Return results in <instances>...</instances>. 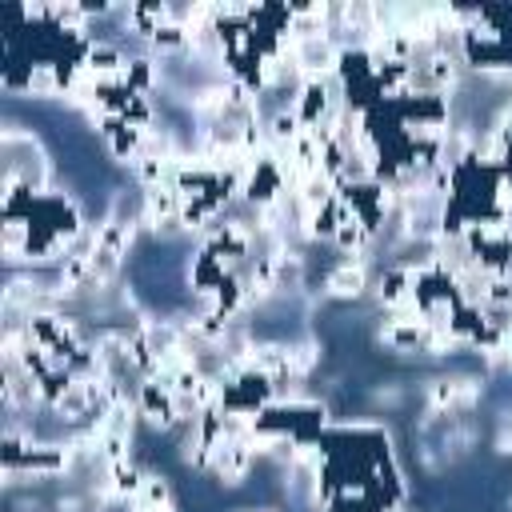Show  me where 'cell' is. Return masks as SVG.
<instances>
[{"label":"cell","instance_id":"6da1fadb","mask_svg":"<svg viewBox=\"0 0 512 512\" xmlns=\"http://www.w3.org/2000/svg\"><path fill=\"white\" fill-rule=\"evenodd\" d=\"M420 396H424V416H468V412H476V404L484 396V376L448 368V372L428 376Z\"/></svg>","mask_w":512,"mask_h":512},{"label":"cell","instance_id":"7a4b0ae2","mask_svg":"<svg viewBox=\"0 0 512 512\" xmlns=\"http://www.w3.org/2000/svg\"><path fill=\"white\" fill-rule=\"evenodd\" d=\"M252 464H256V448L248 440V424H232L228 420V432L208 448L204 472H212L224 488H236V484H244V476L252 472Z\"/></svg>","mask_w":512,"mask_h":512},{"label":"cell","instance_id":"3957f363","mask_svg":"<svg viewBox=\"0 0 512 512\" xmlns=\"http://www.w3.org/2000/svg\"><path fill=\"white\" fill-rule=\"evenodd\" d=\"M372 276H376V260L368 256H340L324 268L320 276V296L336 300V304H352L364 300L372 292Z\"/></svg>","mask_w":512,"mask_h":512},{"label":"cell","instance_id":"277c9868","mask_svg":"<svg viewBox=\"0 0 512 512\" xmlns=\"http://www.w3.org/2000/svg\"><path fill=\"white\" fill-rule=\"evenodd\" d=\"M136 408H140V424L148 432H180V424H184L180 396L172 392V384L164 376L136 380Z\"/></svg>","mask_w":512,"mask_h":512},{"label":"cell","instance_id":"5b68a950","mask_svg":"<svg viewBox=\"0 0 512 512\" xmlns=\"http://www.w3.org/2000/svg\"><path fill=\"white\" fill-rule=\"evenodd\" d=\"M340 40L332 32H312V36H292V60L300 80H336L340 68Z\"/></svg>","mask_w":512,"mask_h":512},{"label":"cell","instance_id":"8992f818","mask_svg":"<svg viewBox=\"0 0 512 512\" xmlns=\"http://www.w3.org/2000/svg\"><path fill=\"white\" fill-rule=\"evenodd\" d=\"M124 512H180V504H176V492H172V480H168L164 472L148 468L140 496H136V500L124 508Z\"/></svg>","mask_w":512,"mask_h":512},{"label":"cell","instance_id":"52a82bcc","mask_svg":"<svg viewBox=\"0 0 512 512\" xmlns=\"http://www.w3.org/2000/svg\"><path fill=\"white\" fill-rule=\"evenodd\" d=\"M492 444H496V452H500V456H512V412H504V416H500Z\"/></svg>","mask_w":512,"mask_h":512},{"label":"cell","instance_id":"ba28073f","mask_svg":"<svg viewBox=\"0 0 512 512\" xmlns=\"http://www.w3.org/2000/svg\"><path fill=\"white\" fill-rule=\"evenodd\" d=\"M248 512H276V508H248Z\"/></svg>","mask_w":512,"mask_h":512},{"label":"cell","instance_id":"9c48e42d","mask_svg":"<svg viewBox=\"0 0 512 512\" xmlns=\"http://www.w3.org/2000/svg\"><path fill=\"white\" fill-rule=\"evenodd\" d=\"M224 512H248V508H224Z\"/></svg>","mask_w":512,"mask_h":512},{"label":"cell","instance_id":"30bf717a","mask_svg":"<svg viewBox=\"0 0 512 512\" xmlns=\"http://www.w3.org/2000/svg\"><path fill=\"white\" fill-rule=\"evenodd\" d=\"M388 512H404V508H388Z\"/></svg>","mask_w":512,"mask_h":512}]
</instances>
